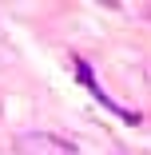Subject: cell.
<instances>
[{"label":"cell","mask_w":151,"mask_h":155,"mask_svg":"<svg viewBox=\"0 0 151 155\" xmlns=\"http://www.w3.org/2000/svg\"><path fill=\"white\" fill-rule=\"evenodd\" d=\"M16 155H76V143L68 139H60L52 131H24L16 135Z\"/></svg>","instance_id":"cell-1"},{"label":"cell","mask_w":151,"mask_h":155,"mask_svg":"<svg viewBox=\"0 0 151 155\" xmlns=\"http://www.w3.org/2000/svg\"><path fill=\"white\" fill-rule=\"evenodd\" d=\"M72 68L80 72V84H84V87H92V91H96V100H100V104H103L107 111H115L119 119H127V123H139V111H127V107H119V104H115V100L107 96V91L100 87V80L92 76V68H87V64H84V60H72Z\"/></svg>","instance_id":"cell-2"}]
</instances>
